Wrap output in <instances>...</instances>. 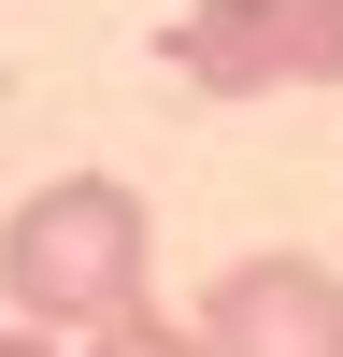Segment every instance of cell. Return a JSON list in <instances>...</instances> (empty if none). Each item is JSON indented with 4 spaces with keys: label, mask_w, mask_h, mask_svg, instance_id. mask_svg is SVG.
I'll use <instances>...</instances> for the list:
<instances>
[{
    "label": "cell",
    "mask_w": 343,
    "mask_h": 357,
    "mask_svg": "<svg viewBox=\"0 0 343 357\" xmlns=\"http://www.w3.org/2000/svg\"><path fill=\"white\" fill-rule=\"evenodd\" d=\"M143 286H158V215H143V186H114V172H57V186H29L15 215H0V301H15L29 329H100Z\"/></svg>",
    "instance_id": "6da1fadb"
},
{
    "label": "cell",
    "mask_w": 343,
    "mask_h": 357,
    "mask_svg": "<svg viewBox=\"0 0 343 357\" xmlns=\"http://www.w3.org/2000/svg\"><path fill=\"white\" fill-rule=\"evenodd\" d=\"M0 357H57V329H29V314H15V329H0Z\"/></svg>",
    "instance_id": "5b68a950"
},
{
    "label": "cell",
    "mask_w": 343,
    "mask_h": 357,
    "mask_svg": "<svg viewBox=\"0 0 343 357\" xmlns=\"http://www.w3.org/2000/svg\"><path fill=\"white\" fill-rule=\"evenodd\" d=\"M72 357H215V343H200V314H172L158 286H143L129 314H100V329H72Z\"/></svg>",
    "instance_id": "277c9868"
},
{
    "label": "cell",
    "mask_w": 343,
    "mask_h": 357,
    "mask_svg": "<svg viewBox=\"0 0 343 357\" xmlns=\"http://www.w3.org/2000/svg\"><path fill=\"white\" fill-rule=\"evenodd\" d=\"M186 100H286V86H343V0H186L158 29Z\"/></svg>",
    "instance_id": "7a4b0ae2"
},
{
    "label": "cell",
    "mask_w": 343,
    "mask_h": 357,
    "mask_svg": "<svg viewBox=\"0 0 343 357\" xmlns=\"http://www.w3.org/2000/svg\"><path fill=\"white\" fill-rule=\"evenodd\" d=\"M200 343L215 357H343V272L300 257V243L229 257V272L200 286Z\"/></svg>",
    "instance_id": "3957f363"
}]
</instances>
